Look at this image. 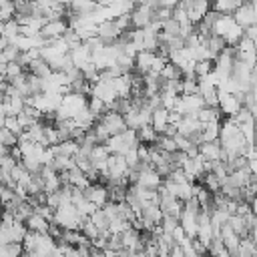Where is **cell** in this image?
<instances>
[{
    "label": "cell",
    "instance_id": "cell-1",
    "mask_svg": "<svg viewBox=\"0 0 257 257\" xmlns=\"http://www.w3.org/2000/svg\"><path fill=\"white\" fill-rule=\"evenodd\" d=\"M139 145H141V143H139L137 131H131V128H126V131L120 133V135L110 137V139L104 143L108 155H120V157H124L128 151H137Z\"/></svg>",
    "mask_w": 257,
    "mask_h": 257
},
{
    "label": "cell",
    "instance_id": "cell-2",
    "mask_svg": "<svg viewBox=\"0 0 257 257\" xmlns=\"http://www.w3.org/2000/svg\"><path fill=\"white\" fill-rule=\"evenodd\" d=\"M96 124L108 135V137H114V135H120L126 131V122H124V116H120L118 112L114 110H106L98 120Z\"/></svg>",
    "mask_w": 257,
    "mask_h": 257
},
{
    "label": "cell",
    "instance_id": "cell-3",
    "mask_svg": "<svg viewBox=\"0 0 257 257\" xmlns=\"http://www.w3.org/2000/svg\"><path fill=\"white\" fill-rule=\"evenodd\" d=\"M185 14H187V20L191 24H199L203 20V16L211 10V4L209 2H203V0H189V2H181Z\"/></svg>",
    "mask_w": 257,
    "mask_h": 257
},
{
    "label": "cell",
    "instance_id": "cell-4",
    "mask_svg": "<svg viewBox=\"0 0 257 257\" xmlns=\"http://www.w3.org/2000/svg\"><path fill=\"white\" fill-rule=\"evenodd\" d=\"M199 157L205 163H213V161H227V155L221 147L219 141H211V143H201L199 145Z\"/></svg>",
    "mask_w": 257,
    "mask_h": 257
},
{
    "label": "cell",
    "instance_id": "cell-5",
    "mask_svg": "<svg viewBox=\"0 0 257 257\" xmlns=\"http://www.w3.org/2000/svg\"><path fill=\"white\" fill-rule=\"evenodd\" d=\"M82 193H84V199H86L88 203H92L96 209H102V207L108 203V191H106V187L100 185V183L88 185Z\"/></svg>",
    "mask_w": 257,
    "mask_h": 257
},
{
    "label": "cell",
    "instance_id": "cell-6",
    "mask_svg": "<svg viewBox=\"0 0 257 257\" xmlns=\"http://www.w3.org/2000/svg\"><path fill=\"white\" fill-rule=\"evenodd\" d=\"M157 60V54L155 52H147V50H141L135 54V72L139 76H145L153 70V64Z\"/></svg>",
    "mask_w": 257,
    "mask_h": 257
},
{
    "label": "cell",
    "instance_id": "cell-7",
    "mask_svg": "<svg viewBox=\"0 0 257 257\" xmlns=\"http://www.w3.org/2000/svg\"><path fill=\"white\" fill-rule=\"evenodd\" d=\"M181 171L185 173L187 181L195 183V181H197V179H199V177L205 173V161H203L201 157H195V159H187V161L183 163Z\"/></svg>",
    "mask_w": 257,
    "mask_h": 257
},
{
    "label": "cell",
    "instance_id": "cell-8",
    "mask_svg": "<svg viewBox=\"0 0 257 257\" xmlns=\"http://www.w3.org/2000/svg\"><path fill=\"white\" fill-rule=\"evenodd\" d=\"M137 185H139V187H143V189H147V191H157V189L163 185V179H161V177L157 175V171L151 167V169H147V171L139 173Z\"/></svg>",
    "mask_w": 257,
    "mask_h": 257
},
{
    "label": "cell",
    "instance_id": "cell-9",
    "mask_svg": "<svg viewBox=\"0 0 257 257\" xmlns=\"http://www.w3.org/2000/svg\"><path fill=\"white\" fill-rule=\"evenodd\" d=\"M179 225L181 229L185 231L187 239H197V231H199V221H197V215L189 213V211H183L181 217H179Z\"/></svg>",
    "mask_w": 257,
    "mask_h": 257
},
{
    "label": "cell",
    "instance_id": "cell-10",
    "mask_svg": "<svg viewBox=\"0 0 257 257\" xmlns=\"http://www.w3.org/2000/svg\"><path fill=\"white\" fill-rule=\"evenodd\" d=\"M26 102L22 96L14 94V96H6L2 100V110H4V116H18L22 110H24Z\"/></svg>",
    "mask_w": 257,
    "mask_h": 257
},
{
    "label": "cell",
    "instance_id": "cell-11",
    "mask_svg": "<svg viewBox=\"0 0 257 257\" xmlns=\"http://www.w3.org/2000/svg\"><path fill=\"white\" fill-rule=\"evenodd\" d=\"M233 20L245 30L247 26H251V24H255V18H253V8H251V4H247V2H241V6L235 10V14H233Z\"/></svg>",
    "mask_w": 257,
    "mask_h": 257
},
{
    "label": "cell",
    "instance_id": "cell-12",
    "mask_svg": "<svg viewBox=\"0 0 257 257\" xmlns=\"http://www.w3.org/2000/svg\"><path fill=\"white\" fill-rule=\"evenodd\" d=\"M169 124H171V112H169V110L159 108V110H155V112L151 114V126L155 128L157 135H163Z\"/></svg>",
    "mask_w": 257,
    "mask_h": 257
},
{
    "label": "cell",
    "instance_id": "cell-13",
    "mask_svg": "<svg viewBox=\"0 0 257 257\" xmlns=\"http://www.w3.org/2000/svg\"><path fill=\"white\" fill-rule=\"evenodd\" d=\"M26 70H28V74H32V76H36V78H48V76L52 74V70H50V66H48V62H46L44 58L32 60Z\"/></svg>",
    "mask_w": 257,
    "mask_h": 257
},
{
    "label": "cell",
    "instance_id": "cell-14",
    "mask_svg": "<svg viewBox=\"0 0 257 257\" xmlns=\"http://www.w3.org/2000/svg\"><path fill=\"white\" fill-rule=\"evenodd\" d=\"M24 225H26V229H28V231H32V233H46L50 223H48L46 219H42L40 215H36V213H34L32 217H28V219H26V223H24Z\"/></svg>",
    "mask_w": 257,
    "mask_h": 257
},
{
    "label": "cell",
    "instance_id": "cell-15",
    "mask_svg": "<svg viewBox=\"0 0 257 257\" xmlns=\"http://www.w3.org/2000/svg\"><path fill=\"white\" fill-rule=\"evenodd\" d=\"M239 6H241V2H227V0H223V2L211 4V10H215V12L221 14V16H233Z\"/></svg>",
    "mask_w": 257,
    "mask_h": 257
},
{
    "label": "cell",
    "instance_id": "cell-16",
    "mask_svg": "<svg viewBox=\"0 0 257 257\" xmlns=\"http://www.w3.org/2000/svg\"><path fill=\"white\" fill-rule=\"evenodd\" d=\"M86 108H88V112L94 116V120H98L108 108H106V104L102 102V100H98V98H94V96H88V100H86Z\"/></svg>",
    "mask_w": 257,
    "mask_h": 257
},
{
    "label": "cell",
    "instance_id": "cell-17",
    "mask_svg": "<svg viewBox=\"0 0 257 257\" xmlns=\"http://www.w3.org/2000/svg\"><path fill=\"white\" fill-rule=\"evenodd\" d=\"M137 137H139V143H141V145H155L157 139H159V135L155 133V128H153L151 124L139 128V131H137Z\"/></svg>",
    "mask_w": 257,
    "mask_h": 257
},
{
    "label": "cell",
    "instance_id": "cell-18",
    "mask_svg": "<svg viewBox=\"0 0 257 257\" xmlns=\"http://www.w3.org/2000/svg\"><path fill=\"white\" fill-rule=\"evenodd\" d=\"M219 124H221V122H207V124H203V128H201L203 143L219 141Z\"/></svg>",
    "mask_w": 257,
    "mask_h": 257
},
{
    "label": "cell",
    "instance_id": "cell-19",
    "mask_svg": "<svg viewBox=\"0 0 257 257\" xmlns=\"http://www.w3.org/2000/svg\"><path fill=\"white\" fill-rule=\"evenodd\" d=\"M2 36H4V38H8V40H10V44H12V40H14L16 36H20V26H18V22H16L14 18L2 24Z\"/></svg>",
    "mask_w": 257,
    "mask_h": 257
},
{
    "label": "cell",
    "instance_id": "cell-20",
    "mask_svg": "<svg viewBox=\"0 0 257 257\" xmlns=\"http://www.w3.org/2000/svg\"><path fill=\"white\" fill-rule=\"evenodd\" d=\"M161 30H163L165 36H181V24L173 16L161 24Z\"/></svg>",
    "mask_w": 257,
    "mask_h": 257
},
{
    "label": "cell",
    "instance_id": "cell-21",
    "mask_svg": "<svg viewBox=\"0 0 257 257\" xmlns=\"http://www.w3.org/2000/svg\"><path fill=\"white\" fill-rule=\"evenodd\" d=\"M197 94V78H181L179 96H193Z\"/></svg>",
    "mask_w": 257,
    "mask_h": 257
},
{
    "label": "cell",
    "instance_id": "cell-22",
    "mask_svg": "<svg viewBox=\"0 0 257 257\" xmlns=\"http://www.w3.org/2000/svg\"><path fill=\"white\" fill-rule=\"evenodd\" d=\"M14 2H6V0H0V24L8 22L14 18Z\"/></svg>",
    "mask_w": 257,
    "mask_h": 257
},
{
    "label": "cell",
    "instance_id": "cell-23",
    "mask_svg": "<svg viewBox=\"0 0 257 257\" xmlns=\"http://www.w3.org/2000/svg\"><path fill=\"white\" fill-rule=\"evenodd\" d=\"M213 72V60H199L195 62V76L197 78H205Z\"/></svg>",
    "mask_w": 257,
    "mask_h": 257
},
{
    "label": "cell",
    "instance_id": "cell-24",
    "mask_svg": "<svg viewBox=\"0 0 257 257\" xmlns=\"http://www.w3.org/2000/svg\"><path fill=\"white\" fill-rule=\"evenodd\" d=\"M0 145H2V147H6V149H12V147H16V145H18V137H16V135H12L8 128L0 126Z\"/></svg>",
    "mask_w": 257,
    "mask_h": 257
},
{
    "label": "cell",
    "instance_id": "cell-25",
    "mask_svg": "<svg viewBox=\"0 0 257 257\" xmlns=\"http://www.w3.org/2000/svg\"><path fill=\"white\" fill-rule=\"evenodd\" d=\"M22 72H24L22 66H18L16 62H8V64H6V70H4V80H6V82H12V80L18 78Z\"/></svg>",
    "mask_w": 257,
    "mask_h": 257
},
{
    "label": "cell",
    "instance_id": "cell-26",
    "mask_svg": "<svg viewBox=\"0 0 257 257\" xmlns=\"http://www.w3.org/2000/svg\"><path fill=\"white\" fill-rule=\"evenodd\" d=\"M4 128H8V131H10L12 135H16V137L24 133V128L20 126V122H18L16 116H6V118H4Z\"/></svg>",
    "mask_w": 257,
    "mask_h": 257
},
{
    "label": "cell",
    "instance_id": "cell-27",
    "mask_svg": "<svg viewBox=\"0 0 257 257\" xmlns=\"http://www.w3.org/2000/svg\"><path fill=\"white\" fill-rule=\"evenodd\" d=\"M16 165H18V161H16L14 157H10V155L0 157V169H2V171H8V173H10V171H12Z\"/></svg>",
    "mask_w": 257,
    "mask_h": 257
},
{
    "label": "cell",
    "instance_id": "cell-28",
    "mask_svg": "<svg viewBox=\"0 0 257 257\" xmlns=\"http://www.w3.org/2000/svg\"><path fill=\"white\" fill-rule=\"evenodd\" d=\"M243 36H245L247 40H251L253 44H257V24H251V26H247V28L243 30Z\"/></svg>",
    "mask_w": 257,
    "mask_h": 257
},
{
    "label": "cell",
    "instance_id": "cell-29",
    "mask_svg": "<svg viewBox=\"0 0 257 257\" xmlns=\"http://www.w3.org/2000/svg\"><path fill=\"white\" fill-rule=\"evenodd\" d=\"M169 257H185V251L181 245H175L171 251H169Z\"/></svg>",
    "mask_w": 257,
    "mask_h": 257
},
{
    "label": "cell",
    "instance_id": "cell-30",
    "mask_svg": "<svg viewBox=\"0 0 257 257\" xmlns=\"http://www.w3.org/2000/svg\"><path fill=\"white\" fill-rule=\"evenodd\" d=\"M4 155H10V149H6V147L0 145V157H4Z\"/></svg>",
    "mask_w": 257,
    "mask_h": 257
}]
</instances>
